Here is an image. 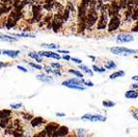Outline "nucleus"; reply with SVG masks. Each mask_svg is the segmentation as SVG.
I'll return each mask as SVG.
<instances>
[{"label": "nucleus", "instance_id": "6e6552de", "mask_svg": "<svg viewBox=\"0 0 138 137\" xmlns=\"http://www.w3.org/2000/svg\"><path fill=\"white\" fill-rule=\"evenodd\" d=\"M69 133V129L67 126H60V128L53 133L51 137H65Z\"/></svg>", "mask_w": 138, "mask_h": 137}, {"label": "nucleus", "instance_id": "7c9ffc66", "mask_svg": "<svg viewBox=\"0 0 138 137\" xmlns=\"http://www.w3.org/2000/svg\"><path fill=\"white\" fill-rule=\"evenodd\" d=\"M31 67H33L34 69H37V70H42V67L41 65H37V64H34V63H30L29 64Z\"/></svg>", "mask_w": 138, "mask_h": 137}, {"label": "nucleus", "instance_id": "473e14b6", "mask_svg": "<svg viewBox=\"0 0 138 137\" xmlns=\"http://www.w3.org/2000/svg\"><path fill=\"white\" fill-rule=\"evenodd\" d=\"M77 134H78V137H85V131H84V129H78Z\"/></svg>", "mask_w": 138, "mask_h": 137}, {"label": "nucleus", "instance_id": "a19ab883", "mask_svg": "<svg viewBox=\"0 0 138 137\" xmlns=\"http://www.w3.org/2000/svg\"><path fill=\"white\" fill-rule=\"evenodd\" d=\"M58 53H64V54H68L69 51H65V50H58Z\"/></svg>", "mask_w": 138, "mask_h": 137}, {"label": "nucleus", "instance_id": "f3484780", "mask_svg": "<svg viewBox=\"0 0 138 137\" xmlns=\"http://www.w3.org/2000/svg\"><path fill=\"white\" fill-rule=\"evenodd\" d=\"M29 56L31 57V58H33V59H35L36 61H38V62H42V56L39 54V53H35V52H30L29 53Z\"/></svg>", "mask_w": 138, "mask_h": 137}, {"label": "nucleus", "instance_id": "4c0bfd02", "mask_svg": "<svg viewBox=\"0 0 138 137\" xmlns=\"http://www.w3.org/2000/svg\"><path fill=\"white\" fill-rule=\"evenodd\" d=\"M63 59H64V60H67V61L71 60V58L69 55H64V56H63Z\"/></svg>", "mask_w": 138, "mask_h": 137}, {"label": "nucleus", "instance_id": "49530a36", "mask_svg": "<svg viewBox=\"0 0 138 137\" xmlns=\"http://www.w3.org/2000/svg\"><path fill=\"white\" fill-rule=\"evenodd\" d=\"M104 1H110V0H104Z\"/></svg>", "mask_w": 138, "mask_h": 137}, {"label": "nucleus", "instance_id": "dca6fc26", "mask_svg": "<svg viewBox=\"0 0 138 137\" xmlns=\"http://www.w3.org/2000/svg\"><path fill=\"white\" fill-rule=\"evenodd\" d=\"M0 41H3V42H17V39L13 38L11 36H7V35H0Z\"/></svg>", "mask_w": 138, "mask_h": 137}, {"label": "nucleus", "instance_id": "c756f323", "mask_svg": "<svg viewBox=\"0 0 138 137\" xmlns=\"http://www.w3.org/2000/svg\"><path fill=\"white\" fill-rule=\"evenodd\" d=\"M69 14H70V11L67 9L66 11H65V13H64V16H63V19H64V21H66V20L69 18Z\"/></svg>", "mask_w": 138, "mask_h": 137}, {"label": "nucleus", "instance_id": "e433bc0d", "mask_svg": "<svg viewBox=\"0 0 138 137\" xmlns=\"http://www.w3.org/2000/svg\"><path fill=\"white\" fill-rule=\"evenodd\" d=\"M17 69L19 70V71H24V72H27L28 71L24 68V67H22V66H17Z\"/></svg>", "mask_w": 138, "mask_h": 137}, {"label": "nucleus", "instance_id": "9d476101", "mask_svg": "<svg viewBox=\"0 0 138 137\" xmlns=\"http://www.w3.org/2000/svg\"><path fill=\"white\" fill-rule=\"evenodd\" d=\"M39 54H40L41 56H46V57H48V58H53V59H57V60L61 59L60 55H59V54H57V53H55V52L41 51V52H39Z\"/></svg>", "mask_w": 138, "mask_h": 137}, {"label": "nucleus", "instance_id": "37998d69", "mask_svg": "<svg viewBox=\"0 0 138 137\" xmlns=\"http://www.w3.org/2000/svg\"><path fill=\"white\" fill-rule=\"evenodd\" d=\"M56 115L58 116V117H64V116H65L64 113H56Z\"/></svg>", "mask_w": 138, "mask_h": 137}, {"label": "nucleus", "instance_id": "f704fd0d", "mask_svg": "<svg viewBox=\"0 0 138 137\" xmlns=\"http://www.w3.org/2000/svg\"><path fill=\"white\" fill-rule=\"evenodd\" d=\"M52 73H54V75H59V76H61V72L58 71V70H52Z\"/></svg>", "mask_w": 138, "mask_h": 137}, {"label": "nucleus", "instance_id": "09e8293b", "mask_svg": "<svg viewBox=\"0 0 138 137\" xmlns=\"http://www.w3.org/2000/svg\"><path fill=\"white\" fill-rule=\"evenodd\" d=\"M65 137H66V136H65ZM69 137H71V136H69Z\"/></svg>", "mask_w": 138, "mask_h": 137}, {"label": "nucleus", "instance_id": "f03ea898", "mask_svg": "<svg viewBox=\"0 0 138 137\" xmlns=\"http://www.w3.org/2000/svg\"><path fill=\"white\" fill-rule=\"evenodd\" d=\"M98 18H99V15H98L97 8L89 7V10H88L87 15H86V24H87V27L88 28L92 27L96 22L98 21Z\"/></svg>", "mask_w": 138, "mask_h": 137}, {"label": "nucleus", "instance_id": "f257e3e1", "mask_svg": "<svg viewBox=\"0 0 138 137\" xmlns=\"http://www.w3.org/2000/svg\"><path fill=\"white\" fill-rule=\"evenodd\" d=\"M108 6L109 5H102L100 8V15L98 21V29L103 30L107 26V18H108Z\"/></svg>", "mask_w": 138, "mask_h": 137}, {"label": "nucleus", "instance_id": "2eb2a0df", "mask_svg": "<svg viewBox=\"0 0 138 137\" xmlns=\"http://www.w3.org/2000/svg\"><path fill=\"white\" fill-rule=\"evenodd\" d=\"M125 76V71H118L116 72H113L112 75H110L109 78L110 79H115V78H118V77H122Z\"/></svg>", "mask_w": 138, "mask_h": 137}, {"label": "nucleus", "instance_id": "5701e85b", "mask_svg": "<svg viewBox=\"0 0 138 137\" xmlns=\"http://www.w3.org/2000/svg\"><path fill=\"white\" fill-rule=\"evenodd\" d=\"M71 73H72V75H74L75 76H77L78 78H82L83 77V75L80 72V71H74V70H70L69 71Z\"/></svg>", "mask_w": 138, "mask_h": 137}, {"label": "nucleus", "instance_id": "393cba45", "mask_svg": "<svg viewBox=\"0 0 138 137\" xmlns=\"http://www.w3.org/2000/svg\"><path fill=\"white\" fill-rule=\"evenodd\" d=\"M127 2L129 0H120V6L122 9H125L127 7Z\"/></svg>", "mask_w": 138, "mask_h": 137}, {"label": "nucleus", "instance_id": "6ab92c4d", "mask_svg": "<svg viewBox=\"0 0 138 137\" xmlns=\"http://www.w3.org/2000/svg\"><path fill=\"white\" fill-rule=\"evenodd\" d=\"M104 67L106 68V69H108V70H111V69H116V64L113 62V61H107L104 64Z\"/></svg>", "mask_w": 138, "mask_h": 137}, {"label": "nucleus", "instance_id": "4be33fe9", "mask_svg": "<svg viewBox=\"0 0 138 137\" xmlns=\"http://www.w3.org/2000/svg\"><path fill=\"white\" fill-rule=\"evenodd\" d=\"M131 18L133 20H138V6L135 7L132 11V16H131Z\"/></svg>", "mask_w": 138, "mask_h": 137}, {"label": "nucleus", "instance_id": "aec40b11", "mask_svg": "<svg viewBox=\"0 0 138 137\" xmlns=\"http://www.w3.org/2000/svg\"><path fill=\"white\" fill-rule=\"evenodd\" d=\"M79 69H81L84 72H86V73H89V75H91V76H93V71L87 67V66H85V65H80L79 66Z\"/></svg>", "mask_w": 138, "mask_h": 137}, {"label": "nucleus", "instance_id": "de8ad7c7", "mask_svg": "<svg viewBox=\"0 0 138 137\" xmlns=\"http://www.w3.org/2000/svg\"><path fill=\"white\" fill-rule=\"evenodd\" d=\"M0 54H1V50H0Z\"/></svg>", "mask_w": 138, "mask_h": 137}, {"label": "nucleus", "instance_id": "39448f33", "mask_svg": "<svg viewBox=\"0 0 138 137\" xmlns=\"http://www.w3.org/2000/svg\"><path fill=\"white\" fill-rule=\"evenodd\" d=\"M121 24V17L120 16H114L111 17L110 21L108 22V32H113L119 28Z\"/></svg>", "mask_w": 138, "mask_h": 137}, {"label": "nucleus", "instance_id": "0eeeda50", "mask_svg": "<svg viewBox=\"0 0 138 137\" xmlns=\"http://www.w3.org/2000/svg\"><path fill=\"white\" fill-rule=\"evenodd\" d=\"M133 40H134V38L131 35L125 34V33L119 34L118 37H117V42H118V43H130Z\"/></svg>", "mask_w": 138, "mask_h": 137}, {"label": "nucleus", "instance_id": "9b49d317", "mask_svg": "<svg viewBox=\"0 0 138 137\" xmlns=\"http://www.w3.org/2000/svg\"><path fill=\"white\" fill-rule=\"evenodd\" d=\"M63 86H66L68 88H71V89H74V90H78V91H83L85 90V87L83 86H78V85H75V84H72V83H70L68 80L67 81H64L62 83Z\"/></svg>", "mask_w": 138, "mask_h": 137}, {"label": "nucleus", "instance_id": "58836bf2", "mask_svg": "<svg viewBox=\"0 0 138 137\" xmlns=\"http://www.w3.org/2000/svg\"><path fill=\"white\" fill-rule=\"evenodd\" d=\"M85 85H86V86H90V87H93L94 84H93L92 82H87V81H85Z\"/></svg>", "mask_w": 138, "mask_h": 137}, {"label": "nucleus", "instance_id": "cd10ccee", "mask_svg": "<svg viewBox=\"0 0 138 137\" xmlns=\"http://www.w3.org/2000/svg\"><path fill=\"white\" fill-rule=\"evenodd\" d=\"M50 65H51V67H52V68H54L55 70H59V69H61V68H62V66L59 64V63H51Z\"/></svg>", "mask_w": 138, "mask_h": 137}, {"label": "nucleus", "instance_id": "a18cd8bd", "mask_svg": "<svg viewBox=\"0 0 138 137\" xmlns=\"http://www.w3.org/2000/svg\"><path fill=\"white\" fill-rule=\"evenodd\" d=\"M89 57H90V58H91V59H92V60H95V59H96V58H95V57H94V56H90V55H89Z\"/></svg>", "mask_w": 138, "mask_h": 137}, {"label": "nucleus", "instance_id": "4468645a", "mask_svg": "<svg viewBox=\"0 0 138 137\" xmlns=\"http://www.w3.org/2000/svg\"><path fill=\"white\" fill-rule=\"evenodd\" d=\"M37 78L42 82H46V83H51L53 81L52 77L51 76H47V75H37Z\"/></svg>", "mask_w": 138, "mask_h": 137}, {"label": "nucleus", "instance_id": "1a4fd4ad", "mask_svg": "<svg viewBox=\"0 0 138 137\" xmlns=\"http://www.w3.org/2000/svg\"><path fill=\"white\" fill-rule=\"evenodd\" d=\"M59 128H60L59 125L54 124V123H51V124L47 125V126L46 128V131L47 132V134H48V135L52 136V135H53V133H54V132H55V131H56Z\"/></svg>", "mask_w": 138, "mask_h": 137}, {"label": "nucleus", "instance_id": "20e7f679", "mask_svg": "<svg viewBox=\"0 0 138 137\" xmlns=\"http://www.w3.org/2000/svg\"><path fill=\"white\" fill-rule=\"evenodd\" d=\"M121 6L120 4L115 1V0H113V1L111 2V4L108 6V16L109 17H114V16H120L119 15V12H120V10H121Z\"/></svg>", "mask_w": 138, "mask_h": 137}, {"label": "nucleus", "instance_id": "b1692460", "mask_svg": "<svg viewBox=\"0 0 138 137\" xmlns=\"http://www.w3.org/2000/svg\"><path fill=\"white\" fill-rule=\"evenodd\" d=\"M42 46H45V47H47V48H50V49H54V48H58L59 47V46L54 45V44H50V45L44 44V45H42Z\"/></svg>", "mask_w": 138, "mask_h": 137}, {"label": "nucleus", "instance_id": "a878e982", "mask_svg": "<svg viewBox=\"0 0 138 137\" xmlns=\"http://www.w3.org/2000/svg\"><path fill=\"white\" fill-rule=\"evenodd\" d=\"M93 70H94L95 71H98V72H104V71H105V69L99 68L98 66H96V65H94V66H93Z\"/></svg>", "mask_w": 138, "mask_h": 137}, {"label": "nucleus", "instance_id": "2f4dec72", "mask_svg": "<svg viewBox=\"0 0 138 137\" xmlns=\"http://www.w3.org/2000/svg\"><path fill=\"white\" fill-rule=\"evenodd\" d=\"M22 106V103H17V104H11V107L13 109H18Z\"/></svg>", "mask_w": 138, "mask_h": 137}, {"label": "nucleus", "instance_id": "ddd939ff", "mask_svg": "<svg viewBox=\"0 0 138 137\" xmlns=\"http://www.w3.org/2000/svg\"><path fill=\"white\" fill-rule=\"evenodd\" d=\"M125 97L126 99H136L138 97V92H136L134 90H129L125 92Z\"/></svg>", "mask_w": 138, "mask_h": 137}, {"label": "nucleus", "instance_id": "7ed1b4c3", "mask_svg": "<svg viewBox=\"0 0 138 137\" xmlns=\"http://www.w3.org/2000/svg\"><path fill=\"white\" fill-rule=\"evenodd\" d=\"M110 51L112 52L113 54L116 55H129V54H138V49H129V48H125V47H120V46H116V47H112L110 48Z\"/></svg>", "mask_w": 138, "mask_h": 137}, {"label": "nucleus", "instance_id": "412c9836", "mask_svg": "<svg viewBox=\"0 0 138 137\" xmlns=\"http://www.w3.org/2000/svg\"><path fill=\"white\" fill-rule=\"evenodd\" d=\"M102 104H103V106H105V107H113V106H115V102H113L111 100H103Z\"/></svg>", "mask_w": 138, "mask_h": 137}, {"label": "nucleus", "instance_id": "f8f14e48", "mask_svg": "<svg viewBox=\"0 0 138 137\" xmlns=\"http://www.w3.org/2000/svg\"><path fill=\"white\" fill-rule=\"evenodd\" d=\"M2 53L5 54V55H8L10 57H12V58H16V57H17L19 55L20 51L19 50H3Z\"/></svg>", "mask_w": 138, "mask_h": 137}, {"label": "nucleus", "instance_id": "79ce46f5", "mask_svg": "<svg viewBox=\"0 0 138 137\" xmlns=\"http://www.w3.org/2000/svg\"><path fill=\"white\" fill-rule=\"evenodd\" d=\"M7 65L5 64V63H2V62H0V69L1 68H4V67H6Z\"/></svg>", "mask_w": 138, "mask_h": 137}, {"label": "nucleus", "instance_id": "72a5a7b5", "mask_svg": "<svg viewBox=\"0 0 138 137\" xmlns=\"http://www.w3.org/2000/svg\"><path fill=\"white\" fill-rule=\"evenodd\" d=\"M131 31H132V32H138V20H137V21H136L135 25H134V26L132 27Z\"/></svg>", "mask_w": 138, "mask_h": 137}, {"label": "nucleus", "instance_id": "a211bd4d", "mask_svg": "<svg viewBox=\"0 0 138 137\" xmlns=\"http://www.w3.org/2000/svg\"><path fill=\"white\" fill-rule=\"evenodd\" d=\"M42 123H44V119L41 118V117H37L36 119H34L33 121L31 122V124H32V125H33V126H37V125H41Z\"/></svg>", "mask_w": 138, "mask_h": 137}, {"label": "nucleus", "instance_id": "c9c22d12", "mask_svg": "<svg viewBox=\"0 0 138 137\" xmlns=\"http://www.w3.org/2000/svg\"><path fill=\"white\" fill-rule=\"evenodd\" d=\"M71 60L74 62V63H77V64H81L82 61L80 59H77V58H71Z\"/></svg>", "mask_w": 138, "mask_h": 137}, {"label": "nucleus", "instance_id": "c85d7f7f", "mask_svg": "<svg viewBox=\"0 0 138 137\" xmlns=\"http://www.w3.org/2000/svg\"><path fill=\"white\" fill-rule=\"evenodd\" d=\"M15 36H17V37H31V38H33L34 37V35H31V34H22V33H20V34H14Z\"/></svg>", "mask_w": 138, "mask_h": 137}, {"label": "nucleus", "instance_id": "c03bdc74", "mask_svg": "<svg viewBox=\"0 0 138 137\" xmlns=\"http://www.w3.org/2000/svg\"><path fill=\"white\" fill-rule=\"evenodd\" d=\"M132 80H138V75H135V76H132Z\"/></svg>", "mask_w": 138, "mask_h": 137}, {"label": "nucleus", "instance_id": "423d86ee", "mask_svg": "<svg viewBox=\"0 0 138 137\" xmlns=\"http://www.w3.org/2000/svg\"><path fill=\"white\" fill-rule=\"evenodd\" d=\"M83 120H89L91 122H104L106 121V118L101 115H91V114H85L82 116Z\"/></svg>", "mask_w": 138, "mask_h": 137}, {"label": "nucleus", "instance_id": "bb28decb", "mask_svg": "<svg viewBox=\"0 0 138 137\" xmlns=\"http://www.w3.org/2000/svg\"><path fill=\"white\" fill-rule=\"evenodd\" d=\"M130 112H131V114L133 116V118L138 121V109H131Z\"/></svg>", "mask_w": 138, "mask_h": 137}, {"label": "nucleus", "instance_id": "ea45409f", "mask_svg": "<svg viewBox=\"0 0 138 137\" xmlns=\"http://www.w3.org/2000/svg\"><path fill=\"white\" fill-rule=\"evenodd\" d=\"M131 87H132V88H134V89H136V90H138V82H137V83H134V84H132V85H131Z\"/></svg>", "mask_w": 138, "mask_h": 137}]
</instances>
